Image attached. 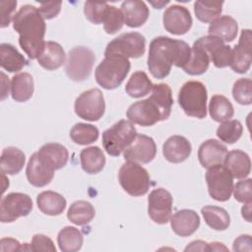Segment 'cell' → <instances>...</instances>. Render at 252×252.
Listing matches in <instances>:
<instances>
[{"instance_id": "1", "label": "cell", "mask_w": 252, "mask_h": 252, "mask_svg": "<svg viewBox=\"0 0 252 252\" xmlns=\"http://www.w3.org/2000/svg\"><path fill=\"white\" fill-rule=\"evenodd\" d=\"M191 47L183 40L167 36L155 37L150 43L148 69L153 77L164 79L172 65L183 68L190 59Z\"/></svg>"}, {"instance_id": "2", "label": "cell", "mask_w": 252, "mask_h": 252, "mask_svg": "<svg viewBox=\"0 0 252 252\" xmlns=\"http://www.w3.org/2000/svg\"><path fill=\"white\" fill-rule=\"evenodd\" d=\"M13 28L19 33L21 48L31 59H37L45 47V22L37 8L24 5L13 18Z\"/></svg>"}, {"instance_id": "3", "label": "cell", "mask_w": 252, "mask_h": 252, "mask_svg": "<svg viewBox=\"0 0 252 252\" xmlns=\"http://www.w3.org/2000/svg\"><path fill=\"white\" fill-rule=\"evenodd\" d=\"M173 104L171 89L167 84L153 86L150 97L131 104L126 112L128 120L141 126H152L166 120L171 113Z\"/></svg>"}, {"instance_id": "4", "label": "cell", "mask_w": 252, "mask_h": 252, "mask_svg": "<svg viewBox=\"0 0 252 252\" xmlns=\"http://www.w3.org/2000/svg\"><path fill=\"white\" fill-rule=\"evenodd\" d=\"M130 68V61L125 56L106 55L95 69V81L105 90H114L123 83Z\"/></svg>"}, {"instance_id": "5", "label": "cell", "mask_w": 252, "mask_h": 252, "mask_svg": "<svg viewBox=\"0 0 252 252\" xmlns=\"http://www.w3.org/2000/svg\"><path fill=\"white\" fill-rule=\"evenodd\" d=\"M208 93L199 81H188L178 93V103L186 115L203 119L207 116Z\"/></svg>"}, {"instance_id": "6", "label": "cell", "mask_w": 252, "mask_h": 252, "mask_svg": "<svg viewBox=\"0 0 252 252\" xmlns=\"http://www.w3.org/2000/svg\"><path fill=\"white\" fill-rule=\"evenodd\" d=\"M137 134L132 122L126 119L119 120L102 133V146L109 156L118 157L133 142Z\"/></svg>"}, {"instance_id": "7", "label": "cell", "mask_w": 252, "mask_h": 252, "mask_svg": "<svg viewBox=\"0 0 252 252\" xmlns=\"http://www.w3.org/2000/svg\"><path fill=\"white\" fill-rule=\"evenodd\" d=\"M118 180L123 190L133 197L145 195L151 186L148 170L134 161L127 160L121 165Z\"/></svg>"}, {"instance_id": "8", "label": "cell", "mask_w": 252, "mask_h": 252, "mask_svg": "<svg viewBox=\"0 0 252 252\" xmlns=\"http://www.w3.org/2000/svg\"><path fill=\"white\" fill-rule=\"evenodd\" d=\"M95 61V55L92 49L86 46H76L68 53L65 72L68 78L75 82L87 80L92 73Z\"/></svg>"}, {"instance_id": "9", "label": "cell", "mask_w": 252, "mask_h": 252, "mask_svg": "<svg viewBox=\"0 0 252 252\" xmlns=\"http://www.w3.org/2000/svg\"><path fill=\"white\" fill-rule=\"evenodd\" d=\"M146 38L140 32H125L111 40L105 48L104 56L119 54L126 58H139L144 55Z\"/></svg>"}, {"instance_id": "10", "label": "cell", "mask_w": 252, "mask_h": 252, "mask_svg": "<svg viewBox=\"0 0 252 252\" xmlns=\"http://www.w3.org/2000/svg\"><path fill=\"white\" fill-rule=\"evenodd\" d=\"M75 113L87 121H97L104 114L105 102L100 90L91 89L82 93L74 104Z\"/></svg>"}, {"instance_id": "11", "label": "cell", "mask_w": 252, "mask_h": 252, "mask_svg": "<svg viewBox=\"0 0 252 252\" xmlns=\"http://www.w3.org/2000/svg\"><path fill=\"white\" fill-rule=\"evenodd\" d=\"M206 181L210 196L219 201L229 200L233 189V177L231 173L221 164L208 168Z\"/></svg>"}, {"instance_id": "12", "label": "cell", "mask_w": 252, "mask_h": 252, "mask_svg": "<svg viewBox=\"0 0 252 252\" xmlns=\"http://www.w3.org/2000/svg\"><path fill=\"white\" fill-rule=\"evenodd\" d=\"M32 210V198L20 192H12L4 196L0 202L1 222H13L21 217L28 216Z\"/></svg>"}, {"instance_id": "13", "label": "cell", "mask_w": 252, "mask_h": 252, "mask_svg": "<svg viewBox=\"0 0 252 252\" xmlns=\"http://www.w3.org/2000/svg\"><path fill=\"white\" fill-rule=\"evenodd\" d=\"M172 203V196L167 190L154 189L148 197V214L152 220L158 224L168 222L171 217Z\"/></svg>"}, {"instance_id": "14", "label": "cell", "mask_w": 252, "mask_h": 252, "mask_svg": "<svg viewBox=\"0 0 252 252\" xmlns=\"http://www.w3.org/2000/svg\"><path fill=\"white\" fill-rule=\"evenodd\" d=\"M157 154V146L152 137L144 134H137L133 142L123 152V157L128 161L149 163Z\"/></svg>"}, {"instance_id": "15", "label": "cell", "mask_w": 252, "mask_h": 252, "mask_svg": "<svg viewBox=\"0 0 252 252\" xmlns=\"http://www.w3.org/2000/svg\"><path fill=\"white\" fill-rule=\"evenodd\" d=\"M162 21L165 31L176 35L185 34L191 29L193 22L189 10L177 4L166 8Z\"/></svg>"}, {"instance_id": "16", "label": "cell", "mask_w": 252, "mask_h": 252, "mask_svg": "<svg viewBox=\"0 0 252 252\" xmlns=\"http://www.w3.org/2000/svg\"><path fill=\"white\" fill-rule=\"evenodd\" d=\"M210 55V60L217 68H224L230 66L232 60V48L225 45L219 37L206 35L196 40Z\"/></svg>"}, {"instance_id": "17", "label": "cell", "mask_w": 252, "mask_h": 252, "mask_svg": "<svg viewBox=\"0 0 252 252\" xmlns=\"http://www.w3.org/2000/svg\"><path fill=\"white\" fill-rule=\"evenodd\" d=\"M252 34L250 30H243L241 32L239 41L237 45L232 49V60L230 64V68L239 74L246 73L252 61Z\"/></svg>"}, {"instance_id": "18", "label": "cell", "mask_w": 252, "mask_h": 252, "mask_svg": "<svg viewBox=\"0 0 252 252\" xmlns=\"http://www.w3.org/2000/svg\"><path fill=\"white\" fill-rule=\"evenodd\" d=\"M227 153V148L223 144L218 140L210 139L199 147L198 158L203 167L211 168L222 164Z\"/></svg>"}, {"instance_id": "19", "label": "cell", "mask_w": 252, "mask_h": 252, "mask_svg": "<svg viewBox=\"0 0 252 252\" xmlns=\"http://www.w3.org/2000/svg\"><path fill=\"white\" fill-rule=\"evenodd\" d=\"M36 153L41 162L52 170H57L65 166L69 158L68 150L58 143H47Z\"/></svg>"}, {"instance_id": "20", "label": "cell", "mask_w": 252, "mask_h": 252, "mask_svg": "<svg viewBox=\"0 0 252 252\" xmlns=\"http://www.w3.org/2000/svg\"><path fill=\"white\" fill-rule=\"evenodd\" d=\"M192 152L190 142L183 136H170L162 146V154L166 160L172 163L184 161Z\"/></svg>"}, {"instance_id": "21", "label": "cell", "mask_w": 252, "mask_h": 252, "mask_svg": "<svg viewBox=\"0 0 252 252\" xmlns=\"http://www.w3.org/2000/svg\"><path fill=\"white\" fill-rule=\"evenodd\" d=\"M171 228L177 235L186 237L192 235L200 226V218L198 214L189 209L177 211L170 218Z\"/></svg>"}, {"instance_id": "22", "label": "cell", "mask_w": 252, "mask_h": 252, "mask_svg": "<svg viewBox=\"0 0 252 252\" xmlns=\"http://www.w3.org/2000/svg\"><path fill=\"white\" fill-rule=\"evenodd\" d=\"M26 174L30 184L35 187H43L49 184L53 179L54 170L44 165L39 159L37 153H34L29 159Z\"/></svg>"}, {"instance_id": "23", "label": "cell", "mask_w": 252, "mask_h": 252, "mask_svg": "<svg viewBox=\"0 0 252 252\" xmlns=\"http://www.w3.org/2000/svg\"><path fill=\"white\" fill-rule=\"evenodd\" d=\"M121 12L123 14L124 24L130 28L143 26L150 16V11L146 3L139 0L124 1L121 4Z\"/></svg>"}, {"instance_id": "24", "label": "cell", "mask_w": 252, "mask_h": 252, "mask_svg": "<svg viewBox=\"0 0 252 252\" xmlns=\"http://www.w3.org/2000/svg\"><path fill=\"white\" fill-rule=\"evenodd\" d=\"M223 166L237 179L246 178L251 171V160L249 156L241 150H232L227 153Z\"/></svg>"}, {"instance_id": "25", "label": "cell", "mask_w": 252, "mask_h": 252, "mask_svg": "<svg viewBox=\"0 0 252 252\" xmlns=\"http://www.w3.org/2000/svg\"><path fill=\"white\" fill-rule=\"evenodd\" d=\"M208 32L209 35L219 37L223 42H229L236 37L238 25L232 17L220 16L210 24Z\"/></svg>"}, {"instance_id": "26", "label": "cell", "mask_w": 252, "mask_h": 252, "mask_svg": "<svg viewBox=\"0 0 252 252\" xmlns=\"http://www.w3.org/2000/svg\"><path fill=\"white\" fill-rule=\"evenodd\" d=\"M66 61L63 47L55 41H46L42 54L37 58L38 64L48 71L60 68Z\"/></svg>"}, {"instance_id": "27", "label": "cell", "mask_w": 252, "mask_h": 252, "mask_svg": "<svg viewBox=\"0 0 252 252\" xmlns=\"http://www.w3.org/2000/svg\"><path fill=\"white\" fill-rule=\"evenodd\" d=\"M33 91L34 84L31 74L22 72L13 76L11 80V94L14 100L25 102L32 96Z\"/></svg>"}, {"instance_id": "28", "label": "cell", "mask_w": 252, "mask_h": 252, "mask_svg": "<svg viewBox=\"0 0 252 252\" xmlns=\"http://www.w3.org/2000/svg\"><path fill=\"white\" fill-rule=\"evenodd\" d=\"M29 64V61L18 49L10 43L0 44V65L10 73L21 71Z\"/></svg>"}, {"instance_id": "29", "label": "cell", "mask_w": 252, "mask_h": 252, "mask_svg": "<svg viewBox=\"0 0 252 252\" xmlns=\"http://www.w3.org/2000/svg\"><path fill=\"white\" fill-rule=\"evenodd\" d=\"M36 204L43 214L59 216L64 212L67 202L66 199L57 192L43 191L37 195Z\"/></svg>"}, {"instance_id": "30", "label": "cell", "mask_w": 252, "mask_h": 252, "mask_svg": "<svg viewBox=\"0 0 252 252\" xmlns=\"http://www.w3.org/2000/svg\"><path fill=\"white\" fill-rule=\"evenodd\" d=\"M26 156L24 152L15 147L5 148L1 155V172L8 175L18 174L24 167Z\"/></svg>"}, {"instance_id": "31", "label": "cell", "mask_w": 252, "mask_h": 252, "mask_svg": "<svg viewBox=\"0 0 252 252\" xmlns=\"http://www.w3.org/2000/svg\"><path fill=\"white\" fill-rule=\"evenodd\" d=\"M210 55L197 41L191 47V55L187 64L182 68L187 74L196 76L205 73L210 65Z\"/></svg>"}, {"instance_id": "32", "label": "cell", "mask_w": 252, "mask_h": 252, "mask_svg": "<svg viewBox=\"0 0 252 252\" xmlns=\"http://www.w3.org/2000/svg\"><path fill=\"white\" fill-rule=\"evenodd\" d=\"M82 168L89 174L100 172L105 165V157L98 147H89L83 149L80 154Z\"/></svg>"}, {"instance_id": "33", "label": "cell", "mask_w": 252, "mask_h": 252, "mask_svg": "<svg viewBox=\"0 0 252 252\" xmlns=\"http://www.w3.org/2000/svg\"><path fill=\"white\" fill-rule=\"evenodd\" d=\"M205 222L215 230H225L230 224L228 213L218 206H205L201 209Z\"/></svg>"}, {"instance_id": "34", "label": "cell", "mask_w": 252, "mask_h": 252, "mask_svg": "<svg viewBox=\"0 0 252 252\" xmlns=\"http://www.w3.org/2000/svg\"><path fill=\"white\" fill-rule=\"evenodd\" d=\"M95 216V210L94 206L87 201L80 200L74 202L68 212V220L77 225H86L90 223Z\"/></svg>"}, {"instance_id": "35", "label": "cell", "mask_w": 252, "mask_h": 252, "mask_svg": "<svg viewBox=\"0 0 252 252\" xmlns=\"http://www.w3.org/2000/svg\"><path fill=\"white\" fill-rule=\"evenodd\" d=\"M84 237L82 232L74 226L63 227L57 235V243L63 252H76L82 248Z\"/></svg>"}, {"instance_id": "36", "label": "cell", "mask_w": 252, "mask_h": 252, "mask_svg": "<svg viewBox=\"0 0 252 252\" xmlns=\"http://www.w3.org/2000/svg\"><path fill=\"white\" fill-rule=\"evenodd\" d=\"M153 83L149 79L148 75L143 71H137L133 73L126 84V94L134 98H139L147 95L152 92Z\"/></svg>"}, {"instance_id": "37", "label": "cell", "mask_w": 252, "mask_h": 252, "mask_svg": "<svg viewBox=\"0 0 252 252\" xmlns=\"http://www.w3.org/2000/svg\"><path fill=\"white\" fill-rule=\"evenodd\" d=\"M209 112L213 120L221 123L232 118L234 109L228 98L221 94H215L209 102Z\"/></svg>"}, {"instance_id": "38", "label": "cell", "mask_w": 252, "mask_h": 252, "mask_svg": "<svg viewBox=\"0 0 252 252\" xmlns=\"http://www.w3.org/2000/svg\"><path fill=\"white\" fill-rule=\"evenodd\" d=\"M222 5V1H196L194 3V13L199 21L212 23L221 14Z\"/></svg>"}, {"instance_id": "39", "label": "cell", "mask_w": 252, "mask_h": 252, "mask_svg": "<svg viewBox=\"0 0 252 252\" xmlns=\"http://www.w3.org/2000/svg\"><path fill=\"white\" fill-rule=\"evenodd\" d=\"M98 129L87 123H77L70 131V138L78 145H90L98 139Z\"/></svg>"}, {"instance_id": "40", "label": "cell", "mask_w": 252, "mask_h": 252, "mask_svg": "<svg viewBox=\"0 0 252 252\" xmlns=\"http://www.w3.org/2000/svg\"><path fill=\"white\" fill-rule=\"evenodd\" d=\"M242 132L243 127L240 121L233 119L221 122L217 129V136L220 141L226 144H233L240 139Z\"/></svg>"}, {"instance_id": "41", "label": "cell", "mask_w": 252, "mask_h": 252, "mask_svg": "<svg viewBox=\"0 0 252 252\" xmlns=\"http://www.w3.org/2000/svg\"><path fill=\"white\" fill-rule=\"evenodd\" d=\"M232 96L241 105H249L252 102V81L249 78L238 79L232 87Z\"/></svg>"}, {"instance_id": "42", "label": "cell", "mask_w": 252, "mask_h": 252, "mask_svg": "<svg viewBox=\"0 0 252 252\" xmlns=\"http://www.w3.org/2000/svg\"><path fill=\"white\" fill-rule=\"evenodd\" d=\"M109 5L105 2L87 1L84 4V14L86 18L94 25L103 23Z\"/></svg>"}, {"instance_id": "43", "label": "cell", "mask_w": 252, "mask_h": 252, "mask_svg": "<svg viewBox=\"0 0 252 252\" xmlns=\"http://www.w3.org/2000/svg\"><path fill=\"white\" fill-rule=\"evenodd\" d=\"M102 24L106 33H116L118 31L122 29L124 24V18L121 10L116 8L115 6L109 5Z\"/></svg>"}, {"instance_id": "44", "label": "cell", "mask_w": 252, "mask_h": 252, "mask_svg": "<svg viewBox=\"0 0 252 252\" xmlns=\"http://www.w3.org/2000/svg\"><path fill=\"white\" fill-rule=\"evenodd\" d=\"M51 251L56 252V248L54 246L53 241L44 234H35L33 235L31 244L25 243L22 245L21 251Z\"/></svg>"}, {"instance_id": "45", "label": "cell", "mask_w": 252, "mask_h": 252, "mask_svg": "<svg viewBox=\"0 0 252 252\" xmlns=\"http://www.w3.org/2000/svg\"><path fill=\"white\" fill-rule=\"evenodd\" d=\"M252 180L251 178H247L244 180L238 181L232 189L234 199L237 202L246 204L252 202Z\"/></svg>"}, {"instance_id": "46", "label": "cell", "mask_w": 252, "mask_h": 252, "mask_svg": "<svg viewBox=\"0 0 252 252\" xmlns=\"http://www.w3.org/2000/svg\"><path fill=\"white\" fill-rule=\"evenodd\" d=\"M17 1L13 0H3L0 2V8H1V28H6L9 26L10 22L13 21L14 18V12L17 7Z\"/></svg>"}, {"instance_id": "47", "label": "cell", "mask_w": 252, "mask_h": 252, "mask_svg": "<svg viewBox=\"0 0 252 252\" xmlns=\"http://www.w3.org/2000/svg\"><path fill=\"white\" fill-rule=\"evenodd\" d=\"M61 5V1L42 2L39 4V8H37V10L44 20H51L60 13Z\"/></svg>"}, {"instance_id": "48", "label": "cell", "mask_w": 252, "mask_h": 252, "mask_svg": "<svg viewBox=\"0 0 252 252\" xmlns=\"http://www.w3.org/2000/svg\"><path fill=\"white\" fill-rule=\"evenodd\" d=\"M251 236L248 234L239 235L233 242V251H251L252 250Z\"/></svg>"}, {"instance_id": "49", "label": "cell", "mask_w": 252, "mask_h": 252, "mask_svg": "<svg viewBox=\"0 0 252 252\" xmlns=\"http://www.w3.org/2000/svg\"><path fill=\"white\" fill-rule=\"evenodd\" d=\"M22 249L21 243L14 238H2L0 241L1 251H17Z\"/></svg>"}, {"instance_id": "50", "label": "cell", "mask_w": 252, "mask_h": 252, "mask_svg": "<svg viewBox=\"0 0 252 252\" xmlns=\"http://www.w3.org/2000/svg\"><path fill=\"white\" fill-rule=\"evenodd\" d=\"M185 251H209V243L202 240L192 241L186 246Z\"/></svg>"}, {"instance_id": "51", "label": "cell", "mask_w": 252, "mask_h": 252, "mask_svg": "<svg viewBox=\"0 0 252 252\" xmlns=\"http://www.w3.org/2000/svg\"><path fill=\"white\" fill-rule=\"evenodd\" d=\"M1 77H2V88H1V100H4L8 95H9V84L6 85V83H8V79L6 77V75L1 72Z\"/></svg>"}, {"instance_id": "52", "label": "cell", "mask_w": 252, "mask_h": 252, "mask_svg": "<svg viewBox=\"0 0 252 252\" xmlns=\"http://www.w3.org/2000/svg\"><path fill=\"white\" fill-rule=\"evenodd\" d=\"M241 215L247 221H251V202L246 203L241 209Z\"/></svg>"}, {"instance_id": "53", "label": "cell", "mask_w": 252, "mask_h": 252, "mask_svg": "<svg viewBox=\"0 0 252 252\" xmlns=\"http://www.w3.org/2000/svg\"><path fill=\"white\" fill-rule=\"evenodd\" d=\"M227 251L228 249L222 244V243H220V242H212V243H209V251Z\"/></svg>"}, {"instance_id": "54", "label": "cell", "mask_w": 252, "mask_h": 252, "mask_svg": "<svg viewBox=\"0 0 252 252\" xmlns=\"http://www.w3.org/2000/svg\"><path fill=\"white\" fill-rule=\"evenodd\" d=\"M167 3H169V2H168V1H165V2H161V5H164V4H167ZM155 7H156L157 9H161V8H160V6L158 5H158H157V6H155Z\"/></svg>"}]
</instances>
